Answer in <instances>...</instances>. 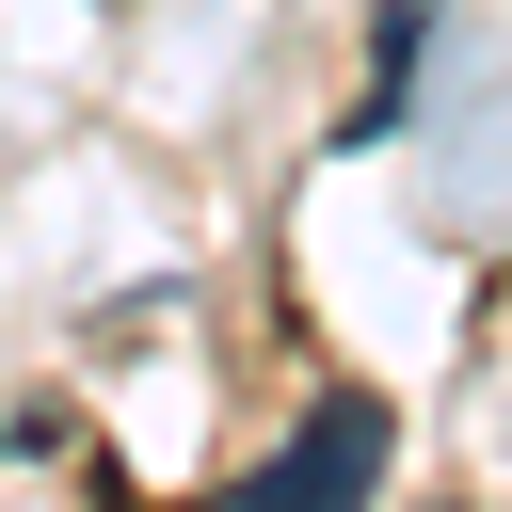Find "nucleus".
<instances>
[{
    "label": "nucleus",
    "mask_w": 512,
    "mask_h": 512,
    "mask_svg": "<svg viewBox=\"0 0 512 512\" xmlns=\"http://www.w3.org/2000/svg\"><path fill=\"white\" fill-rule=\"evenodd\" d=\"M368 464H384V416H368V400H336L304 448H272V464H256V496H336V480H368Z\"/></svg>",
    "instance_id": "1"
}]
</instances>
